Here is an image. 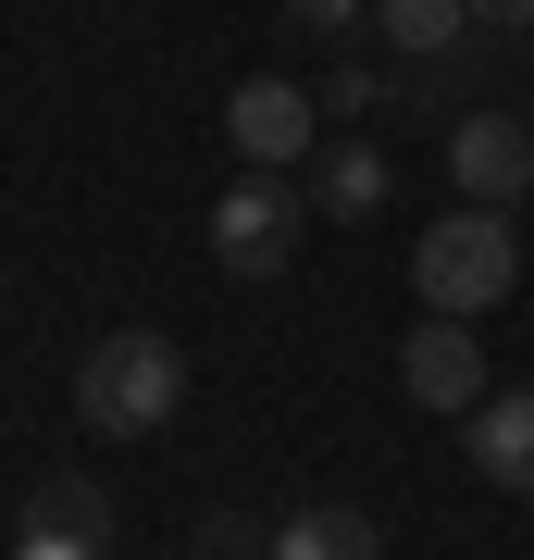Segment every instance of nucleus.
<instances>
[{
    "instance_id": "nucleus-15",
    "label": "nucleus",
    "mask_w": 534,
    "mask_h": 560,
    "mask_svg": "<svg viewBox=\"0 0 534 560\" xmlns=\"http://www.w3.org/2000/svg\"><path fill=\"white\" fill-rule=\"evenodd\" d=\"M212 560H249V548H212Z\"/></svg>"
},
{
    "instance_id": "nucleus-11",
    "label": "nucleus",
    "mask_w": 534,
    "mask_h": 560,
    "mask_svg": "<svg viewBox=\"0 0 534 560\" xmlns=\"http://www.w3.org/2000/svg\"><path fill=\"white\" fill-rule=\"evenodd\" d=\"M373 25H385V50H411V62H448L460 38H473V0H373Z\"/></svg>"
},
{
    "instance_id": "nucleus-2",
    "label": "nucleus",
    "mask_w": 534,
    "mask_h": 560,
    "mask_svg": "<svg viewBox=\"0 0 534 560\" xmlns=\"http://www.w3.org/2000/svg\"><path fill=\"white\" fill-rule=\"evenodd\" d=\"M411 287H423V312H497L522 287V237H510V212H485V200H460L423 224V249H411Z\"/></svg>"
},
{
    "instance_id": "nucleus-10",
    "label": "nucleus",
    "mask_w": 534,
    "mask_h": 560,
    "mask_svg": "<svg viewBox=\"0 0 534 560\" xmlns=\"http://www.w3.org/2000/svg\"><path fill=\"white\" fill-rule=\"evenodd\" d=\"M261 560H385V536H373V511L311 499V511H286V523H274V548H261Z\"/></svg>"
},
{
    "instance_id": "nucleus-7",
    "label": "nucleus",
    "mask_w": 534,
    "mask_h": 560,
    "mask_svg": "<svg viewBox=\"0 0 534 560\" xmlns=\"http://www.w3.org/2000/svg\"><path fill=\"white\" fill-rule=\"evenodd\" d=\"M397 386H411L423 411H485V349H473V324H460V312H423L411 349H397Z\"/></svg>"
},
{
    "instance_id": "nucleus-1",
    "label": "nucleus",
    "mask_w": 534,
    "mask_h": 560,
    "mask_svg": "<svg viewBox=\"0 0 534 560\" xmlns=\"http://www.w3.org/2000/svg\"><path fill=\"white\" fill-rule=\"evenodd\" d=\"M175 411H187V349L150 337V324H112L75 361V423L87 436H162Z\"/></svg>"
},
{
    "instance_id": "nucleus-12",
    "label": "nucleus",
    "mask_w": 534,
    "mask_h": 560,
    "mask_svg": "<svg viewBox=\"0 0 534 560\" xmlns=\"http://www.w3.org/2000/svg\"><path fill=\"white\" fill-rule=\"evenodd\" d=\"M360 13H373V0H286V25H311V38H348Z\"/></svg>"
},
{
    "instance_id": "nucleus-8",
    "label": "nucleus",
    "mask_w": 534,
    "mask_h": 560,
    "mask_svg": "<svg viewBox=\"0 0 534 560\" xmlns=\"http://www.w3.org/2000/svg\"><path fill=\"white\" fill-rule=\"evenodd\" d=\"M460 436H473V474L534 499V386H485V411H460Z\"/></svg>"
},
{
    "instance_id": "nucleus-13",
    "label": "nucleus",
    "mask_w": 534,
    "mask_h": 560,
    "mask_svg": "<svg viewBox=\"0 0 534 560\" xmlns=\"http://www.w3.org/2000/svg\"><path fill=\"white\" fill-rule=\"evenodd\" d=\"M311 101H323V113H336V125H360V113H373V101H385V88H373V75H348V62H336V88H311Z\"/></svg>"
},
{
    "instance_id": "nucleus-14",
    "label": "nucleus",
    "mask_w": 534,
    "mask_h": 560,
    "mask_svg": "<svg viewBox=\"0 0 534 560\" xmlns=\"http://www.w3.org/2000/svg\"><path fill=\"white\" fill-rule=\"evenodd\" d=\"M473 25H497V38H522V25H534V0H473Z\"/></svg>"
},
{
    "instance_id": "nucleus-5",
    "label": "nucleus",
    "mask_w": 534,
    "mask_h": 560,
    "mask_svg": "<svg viewBox=\"0 0 534 560\" xmlns=\"http://www.w3.org/2000/svg\"><path fill=\"white\" fill-rule=\"evenodd\" d=\"M112 536H124V511L99 474H38V499L13 523V560H112Z\"/></svg>"
},
{
    "instance_id": "nucleus-9",
    "label": "nucleus",
    "mask_w": 534,
    "mask_h": 560,
    "mask_svg": "<svg viewBox=\"0 0 534 560\" xmlns=\"http://www.w3.org/2000/svg\"><path fill=\"white\" fill-rule=\"evenodd\" d=\"M298 187H311V212L373 224V212H385V150H373V138H336V150H311V162H298Z\"/></svg>"
},
{
    "instance_id": "nucleus-3",
    "label": "nucleus",
    "mask_w": 534,
    "mask_h": 560,
    "mask_svg": "<svg viewBox=\"0 0 534 560\" xmlns=\"http://www.w3.org/2000/svg\"><path fill=\"white\" fill-rule=\"evenodd\" d=\"M298 237H311V187H298V175H237L212 200V261L237 287H274L298 261Z\"/></svg>"
},
{
    "instance_id": "nucleus-4",
    "label": "nucleus",
    "mask_w": 534,
    "mask_h": 560,
    "mask_svg": "<svg viewBox=\"0 0 534 560\" xmlns=\"http://www.w3.org/2000/svg\"><path fill=\"white\" fill-rule=\"evenodd\" d=\"M224 138H237L249 175H298L323 150V101L298 75H249V88H224Z\"/></svg>"
},
{
    "instance_id": "nucleus-6",
    "label": "nucleus",
    "mask_w": 534,
    "mask_h": 560,
    "mask_svg": "<svg viewBox=\"0 0 534 560\" xmlns=\"http://www.w3.org/2000/svg\"><path fill=\"white\" fill-rule=\"evenodd\" d=\"M448 187L485 200V212H510L522 187H534V125L522 113H460L448 125Z\"/></svg>"
}]
</instances>
